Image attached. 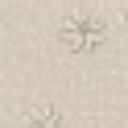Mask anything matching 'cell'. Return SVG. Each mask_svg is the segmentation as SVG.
<instances>
[{"label":"cell","mask_w":128,"mask_h":128,"mask_svg":"<svg viewBox=\"0 0 128 128\" xmlns=\"http://www.w3.org/2000/svg\"><path fill=\"white\" fill-rule=\"evenodd\" d=\"M58 42L66 46L70 54H95L103 42H108V21L99 17V12H66V17L58 21Z\"/></svg>","instance_id":"cell-1"},{"label":"cell","mask_w":128,"mask_h":128,"mask_svg":"<svg viewBox=\"0 0 128 128\" xmlns=\"http://www.w3.org/2000/svg\"><path fill=\"white\" fill-rule=\"evenodd\" d=\"M29 128H70L66 116H62L58 108H50V103H42V108L29 112Z\"/></svg>","instance_id":"cell-2"}]
</instances>
